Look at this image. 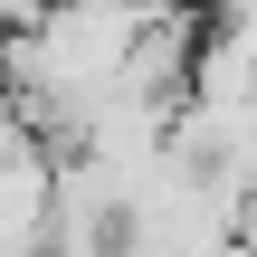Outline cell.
<instances>
[{
  "label": "cell",
  "mask_w": 257,
  "mask_h": 257,
  "mask_svg": "<svg viewBox=\"0 0 257 257\" xmlns=\"http://www.w3.org/2000/svg\"><path fill=\"white\" fill-rule=\"evenodd\" d=\"M219 48L257 76V0H219Z\"/></svg>",
  "instance_id": "1"
},
{
  "label": "cell",
  "mask_w": 257,
  "mask_h": 257,
  "mask_svg": "<svg viewBox=\"0 0 257 257\" xmlns=\"http://www.w3.org/2000/svg\"><path fill=\"white\" fill-rule=\"evenodd\" d=\"M0 114H10V86H0Z\"/></svg>",
  "instance_id": "2"
}]
</instances>
